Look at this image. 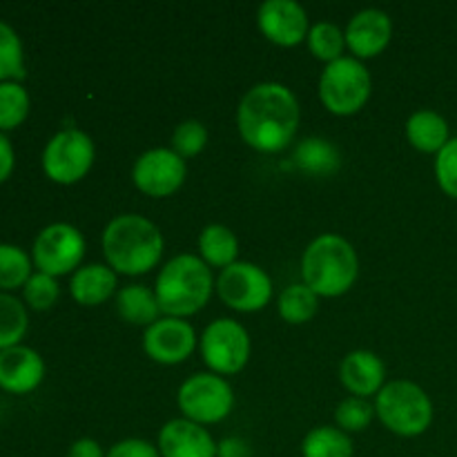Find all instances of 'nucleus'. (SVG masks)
I'll list each match as a JSON object with an SVG mask.
<instances>
[{
    "label": "nucleus",
    "instance_id": "nucleus-23",
    "mask_svg": "<svg viewBox=\"0 0 457 457\" xmlns=\"http://www.w3.org/2000/svg\"><path fill=\"white\" fill-rule=\"evenodd\" d=\"M199 257L205 266L226 270L228 266L239 262V239L223 223H210L199 235Z\"/></svg>",
    "mask_w": 457,
    "mask_h": 457
},
{
    "label": "nucleus",
    "instance_id": "nucleus-2",
    "mask_svg": "<svg viewBox=\"0 0 457 457\" xmlns=\"http://www.w3.org/2000/svg\"><path fill=\"white\" fill-rule=\"evenodd\" d=\"M105 263L125 277L147 275L163 257V232L141 214H119L105 226L101 237Z\"/></svg>",
    "mask_w": 457,
    "mask_h": 457
},
{
    "label": "nucleus",
    "instance_id": "nucleus-35",
    "mask_svg": "<svg viewBox=\"0 0 457 457\" xmlns=\"http://www.w3.org/2000/svg\"><path fill=\"white\" fill-rule=\"evenodd\" d=\"M107 457H161V453L159 446L152 442L141 440V437H128V440H120L110 446Z\"/></svg>",
    "mask_w": 457,
    "mask_h": 457
},
{
    "label": "nucleus",
    "instance_id": "nucleus-7",
    "mask_svg": "<svg viewBox=\"0 0 457 457\" xmlns=\"http://www.w3.org/2000/svg\"><path fill=\"white\" fill-rule=\"evenodd\" d=\"M94 161H96V145L92 137L79 128H67L54 134L40 156L45 177L58 186H74L83 181Z\"/></svg>",
    "mask_w": 457,
    "mask_h": 457
},
{
    "label": "nucleus",
    "instance_id": "nucleus-9",
    "mask_svg": "<svg viewBox=\"0 0 457 457\" xmlns=\"http://www.w3.org/2000/svg\"><path fill=\"white\" fill-rule=\"evenodd\" d=\"M199 348L210 373L226 378V375L241 373L248 366L253 342L245 326L230 317H221L205 326L204 335L199 337Z\"/></svg>",
    "mask_w": 457,
    "mask_h": 457
},
{
    "label": "nucleus",
    "instance_id": "nucleus-32",
    "mask_svg": "<svg viewBox=\"0 0 457 457\" xmlns=\"http://www.w3.org/2000/svg\"><path fill=\"white\" fill-rule=\"evenodd\" d=\"M210 132L201 120L187 119L177 125L172 132V150L177 152L181 159H195L208 145Z\"/></svg>",
    "mask_w": 457,
    "mask_h": 457
},
{
    "label": "nucleus",
    "instance_id": "nucleus-25",
    "mask_svg": "<svg viewBox=\"0 0 457 457\" xmlns=\"http://www.w3.org/2000/svg\"><path fill=\"white\" fill-rule=\"evenodd\" d=\"M355 446L348 433L337 427H315L302 442V457H353Z\"/></svg>",
    "mask_w": 457,
    "mask_h": 457
},
{
    "label": "nucleus",
    "instance_id": "nucleus-34",
    "mask_svg": "<svg viewBox=\"0 0 457 457\" xmlns=\"http://www.w3.org/2000/svg\"><path fill=\"white\" fill-rule=\"evenodd\" d=\"M436 179L446 196L457 199V137L451 138L436 156Z\"/></svg>",
    "mask_w": 457,
    "mask_h": 457
},
{
    "label": "nucleus",
    "instance_id": "nucleus-13",
    "mask_svg": "<svg viewBox=\"0 0 457 457\" xmlns=\"http://www.w3.org/2000/svg\"><path fill=\"white\" fill-rule=\"evenodd\" d=\"M199 346V337L190 321L179 317H161L143 333V351L161 366L183 364Z\"/></svg>",
    "mask_w": 457,
    "mask_h": 457
},
{
    "label": "nucleus",
    "instance_id": "nucleus-30",
    "mask_svg": "<svg viewBox=\"0 0 457 457\" xmlns=\"http://www.w3.org/2000/svg\"><path fill=\"white\" fill-rule=\"evenodd\" d=\"M25 79V47L12 25L0 21V83Z\"/></svg>",
    "mask_w": 457,
    "mask_h": 457
},
{
    "label": "nucleus",
    "instance_id": "nucleus-37",
    "mask_svg": "<svg viewBox=\"0 0 457 457\" xmlns=\"http://www.w3.org/2000/svg\"><path fill=\"white\" fill-rule=\"evenodd\" d=\"M67 457H107L103 446L92 437H80L67 451Z\"/></svg>",
    "mask_w": 457,
    "mask_h": 457
},
{
    "label": "nucleus",
    "instance_id": "nucleus-31",
    "mask_svg": "<svg viewBox=\"0 0 457 457\" xmlns=\"http://www.w3.org/2000/svg\"><path fill=\"white\" fill-rule=\"evenodd\" d=\"M378 418L375 415V404H370L364 397L348 395L346 400H342L335 409V422L337 428H342L344 433H361L370 427V422Z\"/></svg>",
    "mask_w": 457,
    "mask_h": 457
},
{
    "label": "nucleus",
    "instance_id": "nucleus-4",
    "mask_svg": "<svg viewBox=\"0 0 457 457\" xmlns=\"http://www.w3.org/2000/svg\"><path fill=\"white\" fill-rule=\"evenodd\" d=\"M360 277V257L353 244L335 232L315 237L302 254V279L317 297H342Z\"/></svg>",
    "mask_w": 457,
    "mask_h": 457
},
{
    "label": "nucleus",
    "instance_id": "nucleus-16",
    "mask_svg": "<svg viewBox=\"0 0 457 457\" xmlns=\"http://www.w3.org/2000/svg\"><path fill=\"white\" fill-rule=\"evenodd\" d=\"M161 457H217L219 445L212 433L186 418H174L159 431Z\"/></svg>",
    "mask_w": 457,
    "mask_h": 457
},
{
    "label": "nucleus",
    "instance_id": "nucleus-26",
    "mask_svg": "<svg viewBox=\"0 0 457 457\" xmlns=\"http://www.w3.org/2000/svg\"><path fill=\"white\" fill-rule=\"evenodd\" d=\"M29 328L27 306L9 293H0V353L18 346Z\"/></svg>",
    "mask_w": 457,
    "mask_h": 457
},
{
    "label": "nucleus",
    "instance_id": "nucleus-21",
    "mask_svg": "<svg viewBox=\"0 0 457 457\" xmlns=\"http://www.w3.org/2000/svg\"><path fill=\"white\" fill-rule=\"evenodd\" d=\"M116 312L129 326H143V328H150L163 315L154 288L141 284H129L116 293Z\"/></svg>",
    "mask_w": 457,
    "mask_h": 457
},
{
    "label": "nucleus",
    "instance_id": "nucleus-36",
    "mask_svg": "<svg viewBox=\"0 0 457 457\" xmlns=\"http://www.w3.org/2000/svg\"><path fill=\"white\" fill-rule=\"evenodd\" d=\"M13 165H16V152H13V145L7 134L0 132V183H4L12 177Z\"/></svg>",
    "mask_w": 457,
    "mask_h": 457
},
{
    "label": "nucleus",
    "instance_id": "nucleus-18",
    "mask_svg": "<svg viewBox=\"0 0 457 457\" xmlns=\"http://www.w3.org/2000/svg\"><path fill=\"white\" fill-rule=\"evenodd\" d=\"M339 382L351 395L369 397L378 395L386 384V366L382 357L373 351H351L339 364Z\"/></svg>",
    "mask_w": 457,
    "mask_h": 457
},
{
    "label": "nucleus",
    "instance_id": "nucleus-5",
    "mask_svg": "<svg viewBox=\"0 0 457 457\" xmlns=\"http://www.w3.org/2000/svg\"><path fill=\"white\" fill-rule=\"evenodd\" d=\"M375 415L391 433L400 437H418L433 424V402L420 384L393 379L375 395Z\"/></svg>",
    "mask_w": 457,
    "mask_h": 457
},
{
    "label": "nucleus",
    "instance_id": "nucleus-20",
    "mask_svg": "<svg viewBox=\"0 0 457 457\" xmlns=\"http://www.w3.org/2000/svg\"><path fill=\"white\" fill-rule=\"evenodd\" d=\"M406 138L418 152L437 156L442 147L451 141L449 123L437 112L418 110L406 120Z\"/></svg>",
    "mask_w": 457,
    "mask_h": 457
},
{
    "label": "nucleus",
    "instance_id": "nucleus-38",
    "mask_svg": "<svg viewBox=\"0 0 457 457\" xmlns=\"http://www.w3.org/2000/svg\"><path fill=\"white\" fill-rule=\"evenodd\" d=\"M217 457H250V449L244 440H239V437H226V440L219 445Z\"/></svg>",
    "mask_w": 457,
    "mask_h": 457
},
{
    "label": "nucleus",
    "instance_id": "nucleus-1",
    "mask_svg": "<svg viewBox=\"0 0 457 457\" xmlns=\"http://www.w3.org/2000/svg\"><path fill=\"white\" fill-rule=\"evenodd\" d=\"M302 123L297 96L284 83L253 85L237 107V128L248 147L262 154H279L295 141Z\"/></svg>",
    "mask_w": 457,
    "mask_h": 457
},
{
    "label": "nucleus",
    "instance_id": "nucleus-10",
    "mask_svg": "<svg viewBox=\"0 0 457 457\" xmlns=\"http://www.w3.org/2000/svg\"><path fill=\"white\" fill-rule=\"evenodd\" d=\"M85 244L83 232L71 223H49L36 235L34 245H31V262L49 277L74 275L83 266Z\"/></svg>",
    "mask_w": 457,
    "mask_h": 457
},
{
    "label": "nucleus",
    "instance_id": "nucleus-11",
    "mask_svg": "<svg viewBox=\"0 0 457 457\" xmlns=\"http://www.w3.org/2000/svg\"><path fill=\"white\" fill-rule=\"evenodd\" d=\"M275 286L270 275L253 262H237L217 277V295L230 311L259 312L270 303Z\"/></svg>",
    "mask_w": 457,
    "mask_h": 457
},
{
    "label": "nucleus",
    "instance_id": "nucleus-33",
    "mask_svg": "<svg viewBox=\"0 0 457 457\" xmlns=\"http://www.w3.org/2000/svg\"><path fill=\"white\" fill-rule=\"evenodd\" d=\"M58 297H61V286L56 277H49L45 272L36 270L22 286V299L31 311H49L58 302Z\"/></svg>",
    "mask_w": 457,
    "mask_h": 457
},
{
    "label": "nucleus",
    "instance_id": "nucleus-22",
    "mask_svg": "<svg viewBox=\"0 0 457 457\" xmlns=\"http://www.w3.org/2000/svg\"><path fill=\"white\" fill-rule=\"evenodd\" d=\"M293 161L299 170L312 177H330L342 165V154L337 147L321 137H308L297 143L293 152Z\"/></svg>",
    "mask_w": 457,
    "mask_h": 457
},
{
    "label": "nucleus",
    "instance_id": "nucleus-19",
    "mask_svg": "<svg viewBox=\"0 0 457 457\" xmlns=\"http://www.w3.org/2000/svg\"><path fill=\"white\" fill-rule=\"evenodd\" d=\"M119 275L107 263H83L70 279V295L79 306L96 308L119 293Z\"/></svg>",
    "mask_w": 457,
    "mask_h": 457
},
{
    "label": "nucleus",
    "instance_id": "nucleus-24",
    "mask_svg": "<svg viewBox=\"0 0 457 457\" xmlns=\"http://www.w3.org/2000/svg\"><path fill=\"white\" fill-rule=\"evenodd\" d=\"M277 312L290 326L308 324L320 312V297L306 284H290L277 299Z\"/></svg>",
    "mask_w": 457,
    "mask_h": 457
},
{
    "label": "nucleus",
    "instance_id": "nucleus-14",
    "mask_svg": "<svg viewBox=\"0 0 457 457\" xmlns=\"http://www.w3.org/2000/svg\"><path fill=\"white\" fill-rule=\"evenodd\" d=\"M257 27L277 47H297L308 38L311 22L306 9L295 0H266L257 9Z\"/></svg>",
    "mask_w": 457,
    "mask_h": 457
},
{
    "label": "nucleus",
    "instance_id": "nucleus-28",
    "mask_svg": "<svg viewBox=\"0 0 457 457\" xmlns=\"http://www.w3.org/2000/svg\"><path fill=\"white\" fill-rule=\"evenodd\" d=\"M308 52L317 58V61L330 62L344 58V49H346V34H344L342 27H337L335 22H315L311 25L308 31Z\"/></svg>",
    "mask_w": 457,
    "mask_h": 457
},
{
    "label": "nucleus",
    "instance_id": "nucleus-8",
    "mask_svg": "<svg viewBox=\"0 0 457 457\" xmlns=\"http://www.w3.org/2000/svg\"><path fill=\"white\" fill-rule=\"evenodd\" d=\"M177 404L181 418L210 427L219 424L235 409V391L230 382L217 373H195L179 386Z\"/></svg>",
    "mask_w": 457,
    "mask_h": 457
},
{
    "label": "nucleus",
    "instance_id": "nucleus-27",
    "mask_svg": "<svg viewBox=\"0 0 457 457\" xmlns=\"http://www.w3.org/2000/svg\"><path fill=\"white\" fill-rule=\"evenodd\" d=\"M31 98L21 80L0 83V132L7 134L21 128L29 116Z\"/></svg>",
    "mask_w": 457,
    "mask_h": 457
},
{
    "label": "nucleus",
    "instance_id": "nucleus-3",
    "mask_svg": "<svg viewBox=\"0 0 457 457\" xmlns=\"http://www.w3.org/2000/svg\"><path fill=\"white\" fill-rule=\"evenodd\" d=\"M217 290L212 268L196 254L183 253L170 259L156 277L154 293L165 317H187L204 311Z\"/></svg>",
    "mask_w": 457,
    "mask_h": 457
},
{
    "label": "nucleus",
    "instance_id": "nucleus-29",
    "mask_svg": "<svg viewBox=\"0 0 457 457\" xmlns=\"http://www.w3.org/2000/svg\"><path fill=\"white\" fill-rule=\"evenodd\" d=\"M31 257L13 244H0V293H12L22 288L34 272Z\"/></svg>",
    "mask_w": 457,
    "mask_h": 457
},
{
    "label": "nucleus",
    "instance_id": "nucleus-17",
    "mask_svg": "<svg viewBox=\"0 0 457 457\" xmlns=\"http://www.w3.org/2000/svg\"><path fill=\"white\" fill-rule=\"evenodd\" d=\"M45 379V360L29 346L7 348L0 353V388L12 395L34 393Z\"/></svg>",
    "mask_w": 457,
    "mask_h": 457
},
{
    "label": "nucleus",
    "instance_id": "nucleus-15",
    "mask_svg": "<svg viewBox=\"0 0 457 457\" xmlns=\"http://www.w3.org/2000/svg\"><path fill=\"white\" fill-rule=\"evenodd\" d=\"M346 47L351 49L353 58L369 61L379 56L393 40V21L382 9H361L348 21Z\"/></svg>",
    "mask_w": 457,
    "mask_h": 457
},
{
    "label": "nucleus",
    "instance_id": "nucleus-6",
    "mask_svg": "<svg viewBox=\"0 0 457 457\" xmlns=\"http://www.w3.org/2000/svg\"><path fill=\"white\" fill-rule=\"evenodd\" d=\"M373 94V79L369 67L353 56L324 67L320 76V101L330 114L353 116L369 103Z\"/></svg>",
    "mask_w": 457,
    "mask_h": 457
},
{
    "label": "nucleus",
    "instance_id": "nucleus-12",
    "mask_svg": "<svg viewBox=\"0 0 457 457\" xmlns=\"http://www.w3.org/2000/svg\"><path fill=\"white\" fill-rule=\"evenodd\" d=\"M187 177L186 159L172 147H152L132 165V183L138 192L152 199H165L181 190Z\"/></svg>",
    "mask_w": 457,
    "mask_h": 457
}]
</instances>
